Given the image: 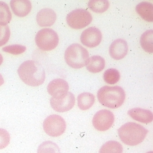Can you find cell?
I'll use <instances>...</instances> for the list:
<instances>
[{
	"instance_id": "obj_1",
	"label": "cell",
	"mask_w": 153,
	"mask_h": 153,
	"mask_svg": "<svg viewBox=\"0 0 153 153\" xmlns=\"http://www.w3.org/2000/svg\"><path fill=\"white\" fill-rule=\"evenodd\" d=\"M17 72L22 80L29 86H39L45 81L44 68L39 62L35 61L24 62L20 66Z\"/></svg>"
},
{
	"instance_id": "obj_2",
	"label": "cell",
	"mask_w": 153,
	"mask_h": 153,
	"mask_svg": "<svg viewBox=\"0 0 153 153\" xmlns=\"http://www.w3.org/2000/svg\"><path fill=\"white\" fill-rule=\"evenodd\" d=\"M118 131L121 140L126 145L132 146L142 142L149 132L141 125L134 122L125 123Z\"/></svg>"
},
{
	"instance_id": "obj_3",
	"label": "cell",
	"mask_w": 153,
	"mask_h": 153,
	"mask_svg": "<svg viewBox=\"0 0 153 153\" xmlns=\"http://www.w3.org/2000/svg\"><path fill=\"white\" fill-rule=\"evenodd\" d=\"M126 93L118 86H104L100 88L97 97L100 103L108 108H119L123 104L126 99Z\"/></svg>"
},
{
	"instance_id": "obj_4",
	"label": "cell",
	"mask_w": 153,
	"mask_h": 153,
	"mask_svg": "<svg viewBox=\"0 0 153 153\" xmlns=\"http://www.w3.org/2000/svg\"><path fill=\"white\" fill-rule=\"evenodd\" d=\"M64 58L68 66L79 69L86 66L89 59V53L86 48L78 43H74L67 48Z\"/></svg>"
},
{
	"instance_id": "obj_5",
	"label": "cell",
	"mask_w": 153,
	"mask_h": 153,
	"mask_svg": "<svg viewBox=\"0 0 153 153\" xmlns=\"http://www.w3.org/2000/svg\"><path fill=\"white\" fill-rule=\"evenodd\" d=\"M35 42L41 50L51 51L55 49L59 44V36L52 29H42L36 33Z\"/></svg>"
},
{
	"instance_id": "obj_6",
	"label": "cell",
	"mask_w": 153,
	"mask_h": 153,
	"mask_svg": "<svg viewBox=\"0 0 153 153\" xmlns=\"http://www.w3.org/2000/svg\"><path fill=\"white\" fill-rule=\"evenodd\" d=\"M92 15L83 9H78L70 12L67 15L66 21L69 27L74 29L83 28L92 22Z\"/></svg>"
},
{
	"instance_id": "obj_7",
	"label": "cell",
	"mask_w": 153,
	"mask_h": 153,
	"mask_svg": "<svg viewBox=\"0 0 153 153\" xmlns=\"http://www.w3.org/2000/svg\"><path fill=\"white\" fill-rule=\"evenodd\" d=\"M43 127L48 135L58 137L62 135L66 130V122L59 115H51L44 120Z\"/></svg>"
},
{
	"instance_id": "obj_8",
	"label": "cell",
	"mask_w": 153,
	"mask_h": 153,
	"mask_svg": "<svg viewBox=\"0 0 153 153\" xmlns=\"http://www.w3.org/2000/svg\"><path fill=\"white\" fill-rule=\"evenodd\" d=\"M114 121V116L111 111L102 109L96 113L93 119V124L95 128L100 131L109 129Z\"/></svg>"
},
{
	"instance_id": "obj_9",
	"label": "cell",
	"mask_w": 153,
	"mask_h": 153,
	"mask_svg": "<svg viewBox=\"0 0 153 153\" xmlns=\"http://www.w3.org/2000/svg\"><path fill=\"white\" fill-rule=\"evenodd\" d=\"M75 103L74 95L71 92H68L60 97H52L50 100V105L56 112H67L71 110Z\"/></svg>"
},
{
	"instance_id": "obj_10",
	"label": "cell",
	"mask_w": 153,
	"mask_h": 153,
	"mask_svg": "<svg viewBox=\"0 0 153 153\" xmlns=\"http://www.w3.org/2000/svg\"><path fill=\"white\" fill-rule=\"evenodd\" d=\"M102 39V34L100 29L95 27H90L82 32L80 36L82 43L88 48L97 47Z\"/></svg>"
},
{
	"instance_id": "obj_11",
	"label": "cell",
	"mask_w": 153,
	"mask_h": 153,
	"mask_svg": "<svg viewBox=\"0 0 153 153\" xmlns=\"http://www.w3.org/2000/svg\"><path fill=\"white\" fill-rule=\"evenodd\" d=\"M128 51L127 42L123 39L114 41L109 47V53L113 59L117 60L123 59Z\"/></svg>"
},
{
	"instance_id": "obj_12",
	"label": "cell",
	"mask_w": 153,
	"mask_h": 153,
	"mask_svg": "<svg viewBox=\"0 0 153 153\" xmlns=\"http://www.w3.org/2000/svg\"><path fill=\"white\" fill-rule=\"evenodd\" d=\"M48 93L53 97H60L68 92V83L61 79H57L50 82L47 87Z\"/></svg>"
},
{
	"instance_id": "obj_13",
	"label": "cell",
	"mask_w": 153,
	"mask_h": 153,
	"mask_svg": "<svg viewBox=\"0 0 153 153\" xmlns=\"http://www.w3.org/2000/svg\"><path fill=\"white\" fill-rule=\"evenodd\" d=\"M55 12L52 9H42L36 15V22L42 27H50L53 25L56 20Z\"/></svg>"
},
{
	"instance_id": "obj_14",
	"label": "cell",
	"mask_w": 153,
	"mask_h": 153,
	"mask_svg": "<svg viewBox=\"0 0 153 153\" xmlns=\"http://www.w3.org/2000/svg\"><path fill=\"white\" fill-rule=\"evenodd\" d=\"M10 6L14 14L19 17L26 16L32 10L31 2L27 0L11 1Z\"/></svg>"
},
{
	"instance_id": "obj_15",
	"label": "cell",
	"mask_w": 153,
	"mask_h": 153,
	"mask_svg": "<svg viewBox=\"0 0 153 153\" xmlns=\"http://www.w3.org/2000/svg\"><path fill=\"white\" fill-rule=\"evenodd\" d=\"M128 114L134 120L144 123H149L153 120V114L147 109L135 108L128 110Z\"/></svg>"
},
{
	"instance_id": "obj_16",
	"label": "cell",
	"mask_w": 153,
	"mask_h": 153,
	"mask_svg": "<svg viewBox=\"0 0 153 153\" xmlns=\"http://www.w3.org/2000/svg\"><path fill=\"white\" fill-rule=\"evenodd\" d=\"M137 13L146 21L153 22V6L150 2L143 1L136 7Z\"/></svg>"
},
{
	"instance_id": "obj_17",
	"label": "cell",
	"mask_w": 153,
	"mask_h": 153,
	"mask_svg": "<svg viewBox=\"0 0 153 153\" xmlns=\"http://www.w3.org/2000/svg\"><path fill=\"white\" fill-rule=\"evenodd\" d=\"M105 65V61L103 57L95 55L89 58L86 66L88 71L93 74H96L103 70Z\"/></svg>"
},
{
	"instance_id": "obj_18",
	"label": "cell",
	"mask_w": 153,
	"mask_h": 153,
	"mask_svg": "<svg viewBox=\"0 0 153 153\" xmlns=\"http://www.w3.org/2000/svg\"><path fill=\"white\" fill-rule=\"evenodd\" d=\"M78 105L82 110H87L91 108L95 102V96L90 93L85 92L78 97Z\"/></svg>"
},
{
	"instance_id": "obj_19",
	"label": "cell",
	"mask_w": 153,
	"mask_h": 153,
	"mask_svg": "<svg viewBox=\"0 0 153 153\" xmlns=\"http://www.w3.org/2000/svg\"><path fill=\"white\" fill-rule=\"evenodd\" d=\"M153 30H147L140 37V45L143 49L147 53H153Z\"/></svg>"
},
{
	"instance_id": "obj_20",
	"label": "cell",
	"mask_w": 153,
	"mask_h": 153,
	"mask_svg": "<svg viewBox=\"0 0 153 153\" xmlns=\"http://www.w3.org/2000/svg\"><path fill=\"white\" fill-rule=\"evenodd\" d=\"M121 144L116 141L111 140L103 144L100 150V153H123Z\"/></svg>"
},
{
	"instance_id": "obj_21",
	"label": "cell",
	"mask_w": 153,
	"mask_h": 153,
	"mask_svg": "<svg viewBox=\"0 0 153 153\" xmlns=\"http://www.w3.org/2000/svg\"><path fill=\"white\" fill-rule=\"evenodd\" d=\"M88 6L93 12L102 13L108 9L109 2L107 0H91L88 2Z\"/></svg>"
},
{
	"instance_id": "obj_22",
	"label": "cell",
	"mask_w": 153,
	"mask_h": 153,
	"mask_svg": "<svg viewBox=\"0 0 153 153\" xmlns=\"http://www.w3.org/2000/svg\"><path fill=\"white\" fill-rule=\"evenodd\" d=\"M12 18V13L7 4L0 1V25H7Z\"/></svg>"
},
{
	"instance_id": "obj_23",
	"label": "cell",
	"mask_w": 153,
	"mask_h": 153,
	"mask_svg": "<svg viewBox=\"0 0 153 153\" xmlns=\"http://www.w3.org/2000/svg\"><path fill=\"white\" fill-rule=\"evenodd\" d=\"M37 153H61L59 146L51 141H47L38 147Z\"/></svg>"
},
{
	"instance_id": "obj_24",
	"label": "cell",
	"mask_w": 153,
	"mask_h": 153,
	"mask_svg": "<svg viewBox=\"0 0 153 153\" xmlns=\"http://www.w3.org/2000/svg\"><path fill=\"white\" fill-rule=\"evenodd\" d=\"M120 74L118 70L115 68H110L106 70L103 74V79L109 84H114L120 80Z\"/></svg>"
},
{
	"instance_id": "obj_25",
	"label": "cell",
	"mask_w": 153,
	"mask_h": 153,
	"mask_svg": "<svg viewBox=\"0 0 153 153\" xmlns=\"http://www.w3.org/2000/svg\"><path fill=\"white\" fill-rule=\"evenodd\" d=\"M4 52L13 55H18L26 51V47L21 45H9L2 48Z\"/></svg>"
},
{
	"instance_id": "obj_26",
	"label": "cell",
	"mask_w": 153,
	"mask_h": 153,
	"mask_svg": "<svg viewBox=\"0 0 153 153\" xmlns=\"http://www.w3.org/2000/svg\"><path fill=\"white\" fill-rule=\"evenodd\" d=\"M11 35L9 27L7 25H0V47L6 44Z\"/></svg>"
},
{
	"instance_id": "obj_27",
	"label": "cell",
	"mask_w": 153,
	"mask_h": 153,
	"mask_svg": "<svg viewBox=\"0 0 153 153\" xmlns=\"http://www.w3.org/2000/svg\"><path fill=\"white\" fill-rule=\"evenodd\" d=\"M10 135L6 129L0 128V149L7 147L10 142Z\"/></svg>"
},
{
	"instance_id": "obj_28",
	"label": "cell",
	"mask_w": 153,
	"mask_h": 153,
	"mask_svg": "<svg viewBox=\"0 0 153 153\" xmlns=\"http://www.w3.org/2000/svg\"><path fill=\"white\" fill-rule=\"evenodd\" d=\"M4 80L3 76L0 74V87L4 84Z\"/></svg>"
},
{
	"instance_id": "obj_29",
	"label": "cell",
	"mask_w": 153,
	"mask_h": 153,
	"mask_svg": "<svg viewBox=\"0 0 153 153\" xmlns=\"http://www.w3.org/2000/svg\"><path fill=\"white\" fill-rule=\"evenodd\" d=\"M3 61V58L1 54H0V65L2 64Z\"/></svg>"
},
{
	"instance_id": "obj_30",
	"label": "cell",
	"mask_w": 153,
	"mask_h": 153,
	"mask_svg": "<svg viewBox=\"0 0 153 153\" xmlns=\"http://www.w3.org/2000/svg\"><path fill=\"white\" fill-rule=\"evenodd\" d=\"M146 153H153V151H149V152H147Z\"/></svg>"
}]
</instances>
